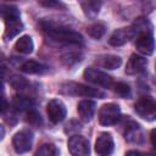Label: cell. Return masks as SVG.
I'll use <instances>...</instances> for the list:
<instances>
[{"mask_svg": "<svg viewBox=\"0 0 156 156\" xmlns=\"http://www.w3.org/2000/svg\"><path fill=\"white\" fill-rule=\"evenodd\" d=\"M113 149H115V143L112 135L107 132L100 133L95 141V152L101 156H107L113 152Z\"/></svg>", "mask_w": 156, "mask_h": 156, "instance_id": "obj_13", "label": "cell"}, {"mask_svg": "<svg viewBox=\"0 0 156 156\" xmlns=\"http://www.w3.org/2000/svg\"><path fill=\"white\" fill-rule=\"evenodd\" d=\"M102 2H104V0H83L82 1V10L87 17L95 18L100 12Z\"/></svg>", "mask_w": 156, "mask_h": 156, "instance_id": "obj_18", "label": "cell"}, {"mask_svg": "<svg viewBox=\"0 0 156 156\" xmlns=\"http://www.w3.org/2000/svg\"><path fill=\"white\" fill-rule=\"evenodd\" d=\"M122 127H123V135L127 141L133 143V144H141L144 141V136H143L140 126L135 121L130 119L128 116H127V118L123 119Z\"/></svg>", "mask_w": 156, "mask_h": 156, "instance_id": "obj_9", "label": "cell"}, {"mask_svg": "<svg viewBox=\"0 0 156 156\" xmlns=\"http://www.w3.org/2000/svg\"><path fill=\"white\" fill-rule=\"evenodd\" d=\"M46 112H48L49 119L52 123H60L65 119L67 115V108H66V105L60 99H52L49 101L46 106Z\"/></svg>", "mask_w": 156, "mask_h": 156, "instance_id": "obj_11", "label": "cell"}, {"mask_svg": "<svg viewBox=\"0 0 156 156\" xmlns=\"http://www.w3.org/2000/svg\"><path fill=\"white\" fill-rule=\"evenodd\" d=\"M151 144H152V146L154 147H156V143H155V129H152L151 130Z\"/></svg>", "mask_w": 156, "mask_h": 156, "instance_id": "obj_28", "label": "cell"}, {"mask_svg": "<svg viewBox=\"0 0 156 156\" xmlns=\"http://www.w3.org/2000/svg\"><path fill=\"white\" fill-rule=\"evenodd\" d=\"M83 78L94 85L102 87V88H111L113 84V79L111 76H108L106 72L100 71L94 67H88L83 72Z\"/></svg>", "mask_w": 156, "mask_h": 156, "instance_id": "obj_6", "label": "cell"}, {"mask_svg": "<svg viewBox=\"0 0 156 156\" xmlns=\"http://www.w3.org/2000/svg\"><path fill=\"white\" fill-rule=\"evenodd\" d=\"M96 108V104L93 100H82L77 105V111L82 121L90 122Z\"/></svg>", "mask_w": 156, "mask_h": 156, "instance_id": "obj_15", "label": "cell"}, {"mask_svg": "<svg viewBox=\"0 0 156 156\" xmlns=\"http://www.w3.org/2000/svg\"><path fill=\"white\" fill-rule=\"evenodd\" d=\"M61 61L67 67H69V66H73L80 61V55H78L77 52H67V54H63L61 56Z\"/></svg>", "mask_w": 156, "mask_h": 156, "instance_id": "obj_25", "label": "cell"}, {"mask_svg": "<svg viewBox=\"0 0 156 156\" xmlns=\"http://www.w3.org/2000/svg\"><path fill=\"white\" fill-rule=\"evenodd\" d=\"M4 136H5V128L2 124H0V141L4 139Z\"/></svg>", "mask_w": 156, "mask_h": 156, "instance_id": "obj_29", "label": "cell"}, {"mask_svg": "<svg viewBox=\"0 0 156 156\" xmlns=\"http://www.w3.org/2000/svg\"><path fill=\"white\" fill-rule=\"evenodd\" d=\"M10 83H11V85H12L16 90H18V91H21V93L26 91V90L28 89V87H29V83H28L23 77H18V76H13V77L10 79Z\"/></svg>", "mask_w": 156, "mask_h": 156, "instance_id": "obj_24", "label": "cell"}, {"mask_svg": "<svg viewBox=\"0 0 156 156\" xmlns=\"http://www.w3.org/2000/svg\"><path fill=\"white\" fill-rule=\"evenodd\" d=\"M35 155L37 156H56V155H58V149L54 144L46 143V144H43L35 151Z\"/></svg>", "mask_w": 156, "mask_h": 156, "instance_id": "obj_22", "label": "cell"}, {"mask_svg": "<svg viewBox=\"0 0 156 156\" xmlns=\"http://www.w3.org/2000/svg\"><path fill=\"white\" fill-rule=\"evenodd\" d=\"M121 119V108L115 102L105 104L99 110V122L101 126H115Z\"/></svg>", "mask_w": 156, "mask_h": 156, "instance_id": "obj_5", "label": "cell"}, {"mask_svg": "<svg viewBox=\"0 0 156 156\" xmlns=\"http://www.w3.org/2000/svg\"><path fill=\"white\" fill-rule=\"evenodd\" d=\"M68 150L73 156H87L90 154L89 140L83 135H73L68 139Z\"/></svg>", "mask_w": 156, "mask_h": 156, "instance_id": "obj_10", "label": "cell"}, {"mask_svg": "<svg viewBox=\"0 0 156 156\" xmlns=\"http://www.w3.org/2000/svg\"><path fill=\"white\" fill-rule=\"evenodd\" d=\"M34 134L30 129H22L17 132L12 138V146L17 154H24L32 149Z\"/></svg>", "mask_w": 156, "mask_h": 156, "instance_id": "obj_8", "label": "cell"}, {"mask_svg": "<svg viewBox=\"0 0 156 156\" xmlns=\"http://www.w3.org/2000/svg\"><path fill=\"white\" fill-rule=\"evenodd\" d=\"M146 67H147L146 57L138 55V54H132L127 62V66H126V73L130 74V76L140 74V73L145 72Z\"/></svg>", "mask_w": 156, "mask_h": 156, "instance_id": "obj_14", "label": "cell"}, {"mask_svg": "<svg viewBox=\"0 0 156 156\" xmlns=\"http://www.w3.org/2000/svg\"><path fill=\"white\" fill-rule=\"evenodd\" d=\"M87 33L94 39H100L106 33V27L102 23H93L87 28Z\"/></svg>", "mask_w": 156, "mask_h": 156, "instance_id": "obj_21", "label": "cell"}, {"mask_svg": "<svg viewBox=\"0 0 156 156\" xmlns=\"http://www.w3.org/2000/svg\"><path fill=\"white\" fill-rule=\"evenodd\" d=\"M135 37V29L132 27H124L116 29L108 38V44L112 46H122Z\"/></svg>", "mask_w": 156, "mask_h": 156, "instance_id": "obj_12", "label": "cell"}, {"mask_svg": "<svg viewBox=\"0 0 156 156\" xmlns=\"http://www.w3.org/2000/svg\"><path fill=\"white\" fill-rule=\"evenodd\" d=\"M60 91L65 95H74V96L78 95L84 98H98V99L105 98V91H102L101 89L88 87L80 83H74V82H68L62 84Z\"/></svg>", "mask_w": 156, "mask_h": 156, "instance_id": "obj_4", "label": "cell"}, {"mask_svg": "<svg viewBox=\"0 0 156 156\" xmlns=\"http://www.w3.org/2000/svg\"><path fill=\"white\" fill-rule=\"evenodd\" d=\"M0 17L4 20L5 30H4V40L9 41L13 39L17 34L23 30V23L21 21L20 10L12 5H0Z\"/></svg>", "mask_w": 156, "mask_h": 156, "instance_id": "obj_3", "label": "cell"}, {"mask_svg": "<svg viewBox=\"0 0 156 156\" xmlns=\"http://www.w3.org/2000/svg\"><path fill=\"white\" fill-rule=\"evenodd\" d=\"M135 29V48L143 55L150 56L154 54L155 40L152 34V26L145 18H138L133 24Z\"/></svg>", "mask_w": 156, "mask_h": 156, "instance_id": "obj_2", "label": "cell"}, {"mask_svg": "<svg viewBox=\"0 0 156 156\" xmlns=\"http://www.w3.org/2000/svg\"><path fill=\"white\" fill-rule=\"evenodd\" d=\"M33 49H34V43L29 35H22L15 43V50L20 54L29 55L33 52Z\"/></svg>", "mask_w": 156, "mask_h": 156, "instance_id": "obj_19", "label": "cell"}, {"mask_svg": "<svg viewBox=\"0 0 156 156\" xmlns=\"http://www.w3.org/2000/svg\"><path fill=\"white\" fill-rule=\"evenodd\" d=\"M111 88L113 89L115 94H117V95L121 96V98L127 99V98H130V95H132L130 87H129L127 83H124V82H117V83H113Z\"/></svg>", "mask_w": 156, "mask_h": 156, "instance_id": "obj_20", "label": "cell"}, {"mask_svg": "<svg viewBox=\"0 0 156 156\" xmlns=\"http://www.w3.org/2000/svg\"><path fill=\"white\" fill-rule=\"evenodd\" d=\"M135 112L146 121H155L156 118V102L151 96H141L134 104Z\"/></svg>", "mask_w": 156, "mask_h": 156, "instance_id": "obj_7", "label": "cell"}, {"mask_svg": "<svg viewBox=\"0 0 156 156\" xmlns=\"http://www.w3.org/2000/svg\"><path fill=\"white\" fill-rule=\"evenodd\" d=\"M95 63L99 67H102L106 69H116L122 65V58L121 56H117V55L105 54V55H100L99 57H96Z\"/></svg>", "mask_w": 156, "mask_h": 156, "instance_id": "obj_16", "label": "cell"}, {"mask_svg": "<svg viewBox=\"0 0 156 156\" xmlns=\"http://www.w3.org/2000/svg\"><path fill=\"white\" fill-rule=\"evenodd\" d=\"M20 69L24 73H28V74H44L48 72V67L40 62H37L34 60H28V61H24Z\"/></svg>", "mask_w": 156, "mask_h": 156, "instance_id": "obj_17", "label": "cell"}, {"mask_svg": "<svg viewBox=\"0 0 156 156\" xmlns=\"http://www.w3.org/2000/svg\"><path fill=\"white\" fill-rule=\"evenodd\" d=\"M26 119L29 124L32 126H35V127H39L41 124V117L40 115L38 113V111L33 107L26 110Z\"/></svg>", "mask_w": 156, "mask_h": 156, "instance_id": "obj_23", "label": "cell"}, {"mask_svg": "<svg viewBox=\"0 0 156 156\" xmlns=\"http://www.w3.org/2000/svg\"><path fill=\"white\" fill-rule=\"evenodd\" d=\"M39 5L46 9H65V5L60 0H37Z\"/></svg>", "mask_w": 156, "mask_h": 156, "instance_id": "obj_26", "label": "cell"}, {"mask_svg": "<svg viewBox=\"0 0 156 156\" xmlns=\"http://www.w3.org/2000/svg\"><path fill=\"white\" fill-rule=\"evenodd\" d=\"M43 32L46 34L49 39L60 44H68V45H79L83 43V37L67 27L57 26L51 22H41Z\"/></svg>", "mask_w": 156, "mask_h": 156, "instance_id": "obj_1", "label": "cell"}, {"mask_svg": "<svg viewBox=\"0 0 156 156\" xmlns=\"http://www.w3.org/2000/svg\"><path fill=\"white\" fill-rule=\"evenodd\" d=\"M9 108V102L4 96V93H0V113H4Z\"/></svg>", "mask_w": 156, "mask_h": 156, "instance_id": "obj_27", "label": "cell"}]
</instances>
